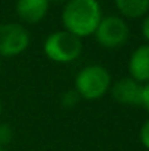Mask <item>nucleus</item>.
Listing matches in <instances>:
<instances>
[{
  "label": "nucleus",
  "mask_w": 149,
  "mask_h": 151,
  "mask_svg": "<svg viewBox=\"0 0 149 151\" xmlns=\"http://www.w3.org/2000/svg\"><path fill=\"white\" fill-rule=\"evenodd\" d=\"M79 100H81V96L75 91V88L64 91L61 94V97H60V103H61V106L64 109H73L79 103Z\"/></svg>",
  "instance_id": "obj_10"
},
{
  "label": "nucleus",
  "mask_w": 149,
  "mask_h": 151,
  "mask_svg": "<svg viewBox=\"0 0 149 151\" xmlns=\"http://www.w3.org/2000/svg\"><path fill=\"white\" fill-rule=\"evenodd\" d=\"M142 34H143V37L149 41V15L145 18V21H143V24H142Z\"/></svg>",
  "instance_id": "obj_14"
},
{
  "label": "nucleus",
  "mask_w": 149,
  "mask_h": 151,
  "mask_svg": "<svg viewBox=\"0 0 149 151\" xmlns=\"http://www.w3.org/2000/svg\"><path fill=\"white\" fill-rule=\"evenodd\" d=\"M29 46L28 29L18 22L0 24V56L15 57L22 54Z\"/></svg>",
  "instance_id": "obj_5"
},
{
  "label": "nucleus",
  "mask_w": 149,
  "mask_h": 151,
  "mask_svg": "<svg viewBox=\"0 0 149 151\" xmlns=\"http://www.w3.org/2000/svg\"><path fill=\"white\" fill-rule=\"evenodd\" d=\"M0 114H1V100H0Z\"/></svg>",
  "instance_id": "obj_15"
},
{
  "label": "nucleus",
  "mask_w": 149,
  "mask_h": 151,
  "mask_svg": "<svg viewBox=\"0 0 149 151\" xmlns=\"http://www.w3.org/2000/svg\"><path fill=\"white\" fill-rule=\"evenodd\" d=\"M110 88L113 99L117 103L127 106H142L143 85H140L133 78H121Z\"/></svg>",
  "instance_id": "obj_6"
},
{
  "label": "nucleus",
  "mask_w": 149,
  "mask_h": 151,
  "mask_svg": "<svg viewBox=\"0 0 149 151\" xmlns=\"http://www.w3.org/2000/svg\"><path fill=\"white\" fill-rule=\"evenodd\" d=\"M139 137H140V142H142V144L149 150V120L148 122H145L143 126L140 128V134H139Z\"/></svg>",
  "instance_id": "obj_12"
},
{
  "label": "nucleus",
  "mask_w": 149,
  "mask_h": 151,
  "mask_svg": "<svg viewBox=\"0 0 149 151\" xmlns=\"http://www.w3.org/2000/svg\"><path fill=\"white\" fill-rule=\"evenodd\" d=\"M50 0H16V15L26 24H37L48 13Z\"/></svg>",
  "instance_id": "obj_7"
},
{
  "label": "nucleus",
  "mask_w": 149,
  "mask_h": 151,
  "mask_svg": "<svg viewBox=\"0 0 149 151\" xmlns=\"http://www.w3.org/2000/svg\"><path fill=\"white\" fill-rule=\"evenodd\" d=\"M142 106L149 111V82L146 85H143V91H142Z\"/></svg>",
  "instance_id": "obj_13"
},
{
  "label": "nucleus",
  "mask_w": 149,
  "mask_h": 151,
  "mask_svg": "<svg viewBox=\"0 0 149 151\" xmlns=\"http://www.w3.org/2000/svg\"><path fill=\"white\" fill-rule=\"evenodd\" d=\"M102 19L98 0H66L61 10V22L66 31L79 38L95 32Z\"/></svg>",
  "instance_id": "obj_1"
},
{
  "label": "nucleus",
  "mask_w": 149,
  "mask_h": 151,
  "mask_svg": "<svg viewBox=\"0 0 149 151\" xmlns=\"http://www.w3.org/2000/svg\"><path fill=\"white\" fill-rule=\"evenodd\" d=\"M130 78L140 82H149V44H143L132 53L129 60Z\"/></svg>",
  "instance_id": "obj_8"
},
{
  "label": "nucleus",
  "mask_w": 149,
  "mask_h": 151,
  "mask_svg": "<svg viewBox=\"0 0 149 151\" xmlns=\"http://www.w3.org/2000/svg\"><path fill=\"white\" fill-rule=\"evenodd\" d=\"M43 50L50 60L66 65L75 62L82 54L83 43L82 38L73 35L66 29H61L51 32L44 40Z\"/></svg>",
  "instance_id": "obj_2"
},
{
  "label": "nucleus",
  "mask_w": 149,
  "mask_h": 151,
  "mask_svg": "<svg viewBox=\"0 0 149 151\" xmlns=\"http://www.w3.org/2000/svg\"><path fill=\"white\" fill-rule=\"evenodd\" d=\"M0 151H7V150H6V148H1V147H0Z\"/></svg>",
  "instance_id": "obj_16"
},
{
  "label": "nucleus",
  "mask_w": 149,
  "mask_h": 151,
  "mask_svg": "<svg viewBox=\"0 0 149 151\" xmlns=\"http://www.w3.org/2000/svg\"><path fill=\"white\" fill-rule=\"evenodd\" d=\"M13 139V129L7 123H0V147L4 148Z\"/></svg>",
  "instance_id": "obj_11"
},
{
  "label": "nucleus",
  "mask_w": 149,
  "mask_h": 151,
  "mask_svg": "<svg viewBox=\"0 0 149 151\" xmlns=\"http://www.w3.org/2000/svg\"><path fill=\"white\" fill-rule=\"evenodd\" d=\"M97 41L105 49L121 47L129 38V27L126 21L115 15L102 16L94 32Z\"/></svg>",
  "instance_id": "obj_4"
},
{
  "label": "nucleus",
  "mask_w": 149,
  "mask_h": 151,
  "mask_svg": "<svg viewBox=\"0 0 149 151\" xmlns=\"http://www.w3.org/2000/svg\"><path fill=\"white\" fill-rule=\"evenodd\" d=\"M0 70H1V60H0Z\"/></svg>",
  "instance_id": "obj_17"
},
{
  "label": "nucleus",
  "mask_w": 149,
  "mask_h": 151,
  "mask_svg": "<svg viewBox=\"0 0 149 151\" xmlns=\"http://www.w3.org/2000/svg\"><path fill=\"white\" fill-rule=\"evenodd\" d=\"M118 12L127 18H140L149 10V0H114Z\"/></svg>",
  "instance_id": "obj_9"
},
{
  "label": "nucleus",
  "mask_w": 149,
  "mask_h": 151,
  "mask_svg": "<svg viewBox=\"0 0 149 151\" xmlns=\"http://www.w3.org/2000/svg\"><path fill=\"white\" fill-rule=\"evenodd\" d=\"M111 87L110 72L101 65H89L81 69L75 78V91L85 100H98Z\"/></svg>",
  "instance_id": "obj_3"
}]
</instances>
